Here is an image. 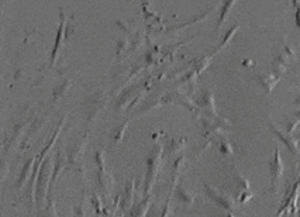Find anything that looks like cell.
Returning <instances> with one entry per match:
<instances>
[{
	"instance_id": "obj_1",
	"label": "cell",
	"mask_w": 300,
	"mask_h": 217,
	"mask_svg": "<svg viewBox=\"0 0 300 217\" xmlns=\"http://www.w3.org/2000/svg\"><path fill=\"white\" fill-rule=\"evenodd\" d=\"M160 159H161V147H155L150 154L148 159H147V182H145V193L150 191L155 175L158 172V165H160Z\"/></svg>"
},
{
	"instance_id": "obj_2",
	"label": "cell",
	"mask_w": 300,
	"mask_h": 217,
	"mask_svg": "<svg viewBox=\"0 0 300 217\" xmlns=\"http://www.w3.org/2000/svg\"><path fill=\"white\" fill-rule=\"evenodd\" d=\"M204 189H206L207 196L212 199L213 202H216L220 207H223L224 210L231 212V210L234 209V206H236L234 199H231L228 195H225L223 192H219L217 189H214L213 186H210V185H204Z\"/></svg>"
},
{
	"instance_id": "obj_3",
	"label": "cell",
	"mask_w": 300,
	"mask_h": 217,
	"mask_svg": "<svg viewBox=\"0 0 300 217\" xmlns=\"http://www.w3.org/2000/svg\"><path fill=\"white\" fill-rule=\"evenodd\" d=\"M269 169H271L272 192H276L278 191V188H279V183H280L282 175H283V162H282V158H280L279 150H275L274 158H272V161L269 162Z\"/></svg>"
},
{
	"instance_id": "obj_4",
	"label": "cell",
	"mask_w": 300,
	"mask_h": 217,
	"mask_svg": "<svg viewBox=\"0 0 300 217\" xmlns=\"http://www.w3.org/2000/svg\"><path fill=\"white\" fill-rule=\"evenodd\" d=\"M269 127H271L272 133L275 134L276 137H278L279 140L282 141V142L288 147V150L290 151V153L292 154L299 153V145H298V140H296V138L290 137L289 134H285L282 130H279V128L276 127V124L274 123V121H269Z\"/></svg>"
},
{
	"instance_id": "obj_5",
	"label": "cell",
	"mask_w": 300,
	"mask_h": 217,
	"mask_svg": "<svg viewBox=\"0 0 300 217\" xmlns=\"http://www.w3.org/2000/svg\"><path fill=\"white\" fill-rule=\"evenodd\" d=\"M48 175H50V161L42 164L41 172H40V178H38V200H40V203H42V200L45 197V193H47Z\"/></svg>"
},
{
	"instance_id": "obj_6",
	"label": "cell",
	"mask_w": 300,
	"mask_h": 217,
	"mask_svg": "<svg viewBox=\"0 0 300 217\" xmlns=\"http://www.w3.org/2000/svg\"><path fill=\"white\" fill-rule=\"evenodd\" d=\"M85 141H86V136L83 137V140L76 141L75 144H74V145L68 150V159H69V162H71L72 165L78 162V159H79L80 154H82V151H83Z\"/></svg>"
},
{
	"instance_id": "obj_7",
	"label": "cell",
	"mask_w": 300,
	"mask_h": 217,
	"mask_svg": "<svg viewBox=\"0 0 300 217\" xmlns=\"http://www.w3.org/2000/svg\"><path fill=\"white\" fill-rule=\"evenodd\" d=\"M99 183H100V186H101V189L104 191V193H106V195H109V192H110V189H112V186H113V179H112V177H110V175L104 171V168H100Z\"/></svg>"
},
{
	"instance_id": "obj_8",
	"label": "cell",
	"mask_w": 300,
	"mask_h": 217,
	"mask_svg": "<svg viewBox=\"0 0 300 217\" xmlns=\"http://www.w3.org/2000/svg\"><path fill=\"white\" fill-rule=\"evenodd\" d=\"M133 197H134V182L130 180L128 185L125 186L124 195H123V207H124V209H130V207H131Z\"/></svg>"
},
{
	"instance_id": "obj_9",
	"label": "cell",
	"mask_w": 300,
	"mask_h": 217,
	"mask_svg": "<svg viewBox=\"0 0 300 217\" xmlns=\"http://www.w3.org/2000/svg\"><path fill=\"white\" fill-rule=\"evenodd\" d=\"M258 80H260V83H261V86H262L263 89L269 93L271 90L274 89V86H275L276 82H278L279 79H278V78H274L272 75H260Z\"/></svg>"
},
{
	"instance_id": "obj_10",
	"label": "cell",
	"mask_w": 300,
	"mask_h": 217,
	"mask_svg": "<svg viewBox=\"0 0 300 217\" xmlns=\"http://www.w3.org/2000/svg\"><path fill=\"white\" fill-rule=\"evenodd\" d=\"M176 197H178L180 202L189 204L193 203V200H195V195L188 192L185 188H182V186H178V188H176Z\"/></svg>"
},
{
	"instance_id": "obj_11",
	"label": "cell",
	"mask_w": 300,
	"mask_h": 217,
	"mask_svg": "<svg viewBox=\"0 0 300 217\" xmlns=\"http://www.w3.org/2000/svg\"><path fill=\"white\" fill-rule=\"evenodd\" d=\"M148 206H150V202L145 199L144 202H141V203L138 204L137 207L131 212V217H144L145 216V213H147V210H148Z\"/></svg>"
},
{
	"instance_id": "obj_12",
	"label": "cell",
	"mask_w": 300,
	"mask_h": 217,
	"mask_svg": "<svg viewBox=\"0 0 300 217\" xmlns=\"http://www.w3.org/2000/svg\"><path fill=\"white\" fill-rule=\"evenodd\" d=\"M234 3H236V0H227V1H225L223 9H221V14H220V20H219V23H217V27H220L224 23L225 17H227L228 12L231 10V7L234 6Z\"/></svg>"
},
{
	"instance_id": "obj_13",
	"label": "cell",
	"mask_w": 300,
	"mask_h": 217,
	"mask_svg": "<svg viewBox=\"0 0 300 217\" xmlns=\"http://www.w3.org/2000/svg\"><path fill=\"white\" fill-rule=\"evenodd\" d=\"M31 164H33V159H30V161L24 165V168H23L21 175H20V178L17 180V185H19V186H20V185L25 180V178H27V175H28V172H30V169H31Z\"/></svg>"
},
{
	"instance_id": "obj_14",
	"label": "cell",
	"mask_w": 300,
	"mask_h": 217,
	"mask_svg": "<svg viewBox=\"0 0 300 217\" xmlns=\"http://www.w3.org/2000/svg\"><path fill=\"white\" fill-rule=\"evenodd\" d=\"M219 150H220V153L224 154V155H231V154H233V148H231L230 142L225 140L220 141V144H219Z\"/></svg>"
},
{
	"instance_id": "obj_15",
	"label": "cell",
	"mask_w": 300,
	"mask_h": 217,
	"mask_svg": "<svg viewBox=\"0 0 300 217\" xmlns=\"http://www.w3.org/2000/svg\"><path fill=\"white\" fill-rule=\"evenodd\" d=\"M185 141V138H182V140H174L169 142V153H175V151H179L182 147H183V142Z\"/></svg>"
},
{
	"instance_id": "obj_16",
	"label": "cell",
	"mask_w": 300,
	"mask_h": 217,
	"mask_svg": "<svg viewBox=\"0 0 300 217\" xmlns=\"http://www.w3.org/2000/svg\"><path fill=\"white\" fill-rule=\"evenodd\" d=\"M238 28V26H236V27H233V28H231V30H230V31H228V33H227V36H225L224 37V39H223V42H221V44H220V45H219V47H217V48H216V51H217V50H220V48H223V47H224L225 44H227V42H228V39H231V37H233V36H234V33H236V30H237Z\"/></svg>"
},
{
	"instance_id": "obj_17",
	"label": "cell",
	"mask_w": 300,
	"mask_h": 217,
	"mask_svg": "<svg viewBox=\"0 0 300 217\" xmlns=\"http://www.w3.org/2000/svg\"><path fill=\"white\" fill-rule=\"evenodd\" d=\"M44 217H57V212H55V206H54V202L50 200V204L45 210V216Z\"/></svg>"
},
{
	"instance_id": "obj_18",
	"label": "cell",
	"mask_w": 300,
	"mask_h": 217,
	"mask_svg": "<svg viewBox=\"0 0 300 217\" xmlns=\"http://www.w3.org/2000/svg\"><path fill=\"white\" fill-rule=\"evenodd\" d=\"M125 128H127V124H125V126H121V127L116 130L114 137H113V138H114V142H119V141L121 140V137H123V133L125 131Z\"/></svg>"
},
{
	"instance_id": "obj_19",
	"label": "cell",
	"mask_w": 300,
	"mask_h": 217,
	"mask_svg": "<svg viewBox=\"0 0 300 217\" xmlns=\"http://www.w3.org/2000/svg\"><path fill=\"white\" fill-rule=\"evenodd\" d=\"M296 104H298V106H300V98L298 99V100H296Z\"/></svg>"
},
{
	"instance_id": "obj_20",
	"label": "cell",
	"mask_w": 300,
	"mask_h": 217,
	"mask_svg": "<svg viewBox=\"0 0 300 217\" xmlns=\"http://www.w3.org/2000/svg\"><path fill=\"white\" fill-rule=\"evenodd\" d=\"M228 217H234V216H233V215H228Z\"/></svg>"
},
{
	"instance_id": "obj_21",
	"label": "cell",
	"mask_w": 300,
	"mask_h": 217,
	"mask_svg": "<svg viewBox=\"0 0 300 217\" xmlns=\"http://www.w3.org/2000/svg\"><path fill=\"white\" fill-rule=\"evenodd\" d=\"M117 217H121V216H117Z\"/></svg>"
}]
</instances>
